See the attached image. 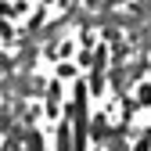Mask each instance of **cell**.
<instances>
[{"label":"cell","mask_w":151,"mask_h":151,"mask_svg":"<svg viewBox=\"0 0 151 151\" xmlns=\"http://www.w3.org/2000/svg\"><path fill=\"white\" fill-rule=\"evenodd\" d=\"M90 79H83L86 83V93H90V97H101V93H104V68H108V50L104 47H97V50H93L90 54Z\"/></svg>","instance_id":"1"},{"label":"cell","mask_w":151,"mask_h":151,"mask_svg":"<svg viewBox=\"0 0 151 151\" xmlns=\"http://www.w3.org/2000/svg\"><path fill=\"white\" fill-rule=\"evenodd\" d=\"M61 79H54L47 86V119H61Z\"/></svg>","instance_id":"2"},{"label":"cell","mask_w":151,"mask_h":151,"mask_svg":"<svg viewBox=\"0 0 151 151\" xmlns=\"http://www.w3.org/2000/svg\"><path fill=\"white\" fill-rule=\"evenodd\" d=\"M22 151H47V140L40 129H25L22 133Z\"/></svg>","instance_id":"3"},{"label":"cell","mask_w":151,"mask_h":151,"mask_svg":"<svg viewBox=\"0 0 151 151\" xmlns=\"http://www.w3.org/2000/svg\"><path fill=\"white\" fill-rule=\"evenodd\" d=\"M144 104H151V83H140V90H137V108H144Z\"/></svg>","instance_id":"4"},{"label":"cell","mask_w":151,"mask_h":151,"mask_svg":"<svg viewBox=\"0 0 151 151\" xmlns=\"http://www.w3.org/2000/svg\"><path fill=\"white\" fill-rule=\"evenodd\" d=\"M76 76V65L72 61H61V68H58V79H72Z\"/></svg>","instance_id":"5"},{"label":"cell","mask_w":151,"mask_h":151,"mask_svg":"<svg viewBox=\"0 0 151 151\" xmlns=\"http://www.w3.org/2000/svg\"><path fill=\"white\" fill-rule=\"evenodd\" d=\"M133 151H151V133H147V137H140V140L133 144Z\"/></svg>","instance_id":"6"}]
</instances>
